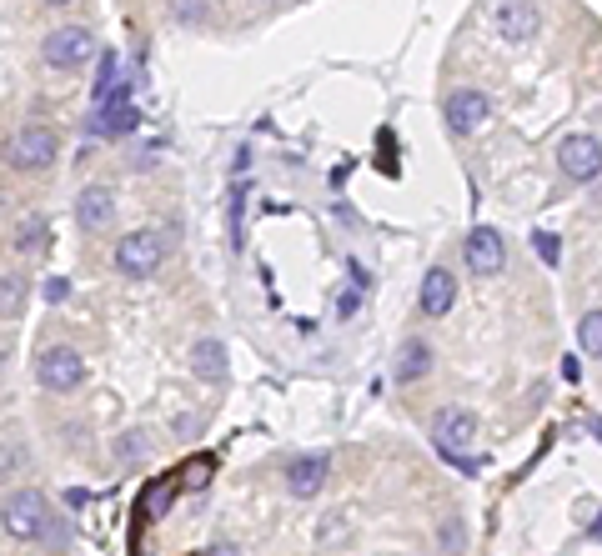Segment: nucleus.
<instances>
[{
	"label": "nucleus",
	"instance_id": "f257e3e1",
	"mask_svg": "<svg viewBox=\"0 0 602 556\" xmlns=\"http://www.w3.org/2000/svg\"><path fill=\"white\" fill-rule=\"evenodd\" d=\"M51 521H56V516H51V506H46L41 491L26 486V491H11V496H6V531H11V536H21V541H41Z\"/></svg>",
	"mask_w": 602,
	"mask_h": 556
},
{
	"label": "nucleus",
	"instance_id": "f03ea898",
	"mask_svg": "<svg viewBox=\"0 0 602 556\" xmlns=\"http://www.w3.org/2000/svg\"><path fill=\"white\" fill-rule=\"evenodd\" d=\"M161 256H166V241H161L156 231H131V236H121V246H116V271L131 276V281H146V276L161 266Z\"/></svg>",
	"mask_w": 602,
	"mask_h": 556
},
{
	"label": "nucleus",
	"instance_id": "7ed1b4c3",
	"mask_svg": "<svg viewBox=\"0 0 602 556\" xmlns=\"http://www.w3.org/2000/svg\"><path fill=\"white\" fill-rule=\"evenodd\" d=\"M557 166H562V176L567 181H582V186H592L597 176H602V141L597 136H567L562 146H557Z\"/></svg>",
	"mask_w": 602,
	"mask_h": 556
},
{
	"label": "nucleus",
	"instance_id": "20e7f679",
	"mask_svg": "<svg viewBox=\"0 0 602 556\" xmlns=\"http://www.w3.org/2000/svg\"><path fill=\"white\" fill-rule=\"evenodd\" d=\"M56 71H76V66H86L91 56H96V36L86 31V26H61V31H51L46 36V51H41Z\"/></svg>",
	"mask_w": 602,
	"mask_h": 556
},
{
	"label": "nucleus",
	"instance_id": "39448f33",
	"mask_svg": "<svg viewBox=\"0 0 602 556\" xmlns=\"http://www.w3.org/2000/svg\"><path fill=\"white\" fill-rule=\"evenodd\" d=\"M56 131L51 126H21L16 141H11V166L16 171H46L56 166Z\"/></svg>",
	"mask_w": 602,
	"mask_h": 556
},
{
	"label": "nucleus",
	"instance_id": "423d86ee",
	"mask_svg": "<svg viewBox=\"0 0 602 556\" xmlns=\"http://www.w3.org/2000/svg\"><path fill=\"white\" fill-rule=\"evenodd\" d=\"M36 376H41L46 391H76L86 381V361L71 346H46L41 361H36Z\"/></svg>",
	"mask_w": 602,
	"mask_h": 556
},
{
	"label": "nucleus",
	"instance_id": "0eeeda50",
	"mask_svg": "<svg viewBox=\"0 0 602 556\" xmlns=\"http://www.w3.org/2000/svg\"><path fill=\"white\" fill-rule=\"evenodd\" d=\"M477 436V416L472 411H462V406H442L437 411V421H432V446L447 456V461H457V446H467Z\"/></svg>",
	"mask_w": 602,
	"mask_h": 556
},
{
	"label": "nucleus",
	"instance_id": "6e6552de",
	"mask_svg": "<svg viewBox=\"0 0 602 556\" xmlns=\"http://www.w3.org/2000/svg\"><path fill=\"white\" fill-rule=\"evenodd\" d=\"M462 256H467L472 276H497V271L507 266V241H502V231H492V226H477V231L467 236Z\"/></svg>",
	"mask_w": 602,
	"mask_h": 556
},
{
	"label": "nucleus",
	"instance_id": "1a4fd4ad",
	"mask_svg": "<svg viewBox=\"0 0 602 556\" xmlns=\"http://www.w3.org/2000/svg\"><path fill=\"white\" fill-rule=\"evenodd\" d=\"M492 21H497V31H502V41H512V46H527L532 36H537V11L527 6V0H502V6L492 11Z\"/></svg>",
	"mask_w": 602,
	"mask_h": 556
},
{
	"label": "nucleus",
	"instance_id": "9d476101",
	"mask_svg": "<svg viewBox=\"0 0 602 556\" xmlns=\"http://www.w3.org/2000/svg\"><path fill=\"white\" fill-rule=\"evenodd\" d=\"M327 471H332V461H327L322 451L296 456V461L286 466V486H291V496H317V491L327 486Z\"/></svg>",
	"mask_w": 602,
	"mask_h": 556
},
{
	"label": "nucleus",
	"instance_id": "9b49d317",
	"mask_svg": "<svg viewBox=\"0 0 602 556\" xmlns=\"http://www.w3.org/2000/svg\"><path fill=\"white\" fill-rule=\"evenodd\" d=\"M76 221H81V231H86V236H101V231L116 221V201H111V191L86 186V191H81V201H76Z\"/></svg>",
	"mask_w": 602,
	"mask_h": 556
},
{
	"label": "nucleus",
	"instance_id": "f8f14e48",
	"mask_svg": "<svg viewBox=\"0 0 602 556\" xmlns=\"http://www.w3.org/2000/svg\"><path fill=\"white\" fill-rule=\"evenodd\" d=\"M487 96L482 91H472V86H462V91H452L447 96V126H457V131H477L482 121H487Z\"/></svg>",
	"mask_w": 602,
	"mask_h": 556
},
{
	"label": "nucleus",
	"instance_id": "ddd939ff",
	"mask_svg": "<svg viewBox=\"0 0 602 556\" xmlns=\"http://www.w3.org/2000/svg\"><path fill=\"white\" fill-rule=\"evenodd\" d=\"M452 301H457V281H452V271L447 266H432L427 276H422V316H447L452 311Z\"/></svg>",
	"mask_w": 602,
	"mask_h": 556
},
{
	"label": "nucleus",
	"instance_id": "4468645a",
	"mask_svg": "<svg viewBox=\"0 0 602 556\" xmlns=\"http://www.w3.org/2000/svg\"><path fill=\"white\" fill-rule=\"evenodd\" d=\"M432 371V346L422 341V336H412V341H402L397 346V361H392V381H417V376H427Z\"/></svg>",
	"mask_w": 602,
	"mask_h": 556
},
{
	"label": "nucleus",
	"instance_id": "2eb2a0df",
	"mask_svg": "<svg viewBox=\"0 0 602 556\" xmlns=\"http://www.w3.org/2000/svg\"><path fill=\"white\" fill-rule=\"evenodd\" d=\"M191 371H196L201 381H221V376H226V351H221L216 336H201V341L191 346Z\"/></svg>",
	"mask_w": 602,
	"mask_h": 556
},
{
	"label": "nucleus",
	"instance_id": "dca6fc26",
	"mask_svg": "<svg viewBox=\"0 0 602 556\" xmlns=\"http://www.w3.org/2000/svg\"><path fill=\"white\" fill-rule=\"evenodd\" d=\"M171 496H176V481H171V476L151 481V486H146V501L136 506V521H161L166 506H171Z\"/></svg>",
	"mask_w": 602,
	"mask_h": 556
},
{
	"label": "nucleus",
	"instance_id": "f3484780",
	"mask_svg": "<svg viewBox=\"0 0 602 556\" xmlns=\"http://www.w3.org/2000/svg\"><path fill=\"white\" fill-rule=\"evenodd\" d=\"M131 126H141V116L131 106H96V131L101 136H126Z\"/></svg>",
	"mask_w": 602,
	"mask_h": 556
},
{
	"label": "nucleus",
	"instance_id": "a211bd4d",
	"mask_svg": "<svg viewBox=\"0 0 602 556\" xmlns=\"http://www.w3.org/2000/svg\"><path fill=\"white\" fill-rule=\"evenodd\" d=\"M577 351L582 356H602V306L582 311V321H577Z\"/></svg>",
	"mask_w": 602,
	"mask_h": 556
},
{
	"label": "nucleus",
	"instance_id": "6ab92c4d",
	"mask_svg": "<svg viewBox=\"0 0 602 556\" xmlns=\"http://www.w3.org/2000/svg\"><path fill=\"white\" fill-rule=\"evenodd\" d=\"M16 246H21L26 256H41V251H46V221H41V216H26V221L16 226Z\"/></svg>",
	"mask_w": 602,
	"mask_h": 556
},
{
	"label": "nucleus",
	"instance_id": "aec40b11",
	"mask_svg": "<svg viewBox=\"0 0 602 556\" xmlns=\"http://www.w3.org/2000/svg\"><path fill=\"white\" fill-rule=\"evenodd\" d=\"M211 471H216V456L201 451V456H191V461L181 466V486H186V491H201V486L211 481Z\"/></svg>",
	"mask_w": 602,
	"mask_h": 556
},
{
	"label": "nucleus",
	"instance_id": "412c9836",
	"mask_svg": "<svg viewBox=\"0 0 602 556\" xmlns=\"http://www.w3.org/2000/svg\"><path fill=\"white\" fill-rule=\"evenodd\" d=\"M0 286H6V291H0V311H6V321H16V316H21V306H26V281L11 271Z\"/></svg>",
	"mask_w": 602,
	"mask_h": 556
},
{
	"label": "nucleus",
	"instance_id": "4be33fe9",
	"mask_svg": "<svg viewBox=\"0 0 602 556\" xmlns=\"http://www.w3.org/2000/svg\"><path fill=\"white\" fill-rule=\"evenodd\" d=\"M437 546H442V551H462V546H467V526H462L457 516H447L442 531H437Z\"/></svg>",
	"mask_w": 602,
	"mask_h": 556
},
{
	"label": "nucleus",
	"instance_id": "5701e85b",
	"mask_svg": "<svg viewBox=\"0 0 602 556\" xmlns=\"http://www.w3.org/2000/svg\"><path fill=\"white\" fill-rule=\"evenodd\" d=\"M532 246H537V256H542L547 266H557V261H562V241H557L552 231H537V236H532Z\"/></svg>",
	"mask_w": 602,
	"mask_h": 556
},
{
	"label": "nucleus",
	"instance_id": "b1692460",
	"mask_svg": "<svg viewBox=\"0 0 602 556\" xmlns=\"http://www.w3.org/2000/svg\"><path fill=\"white\" fill-rule=\"evenodd\" d=\"M337 536H347V516H342V511H332V516L322 521V531H317V546H337Z\"/></svg>",
	"mask_w": 602,
	"mask_h": 556
},
{
	"label": "nucleus",
	"instance_id": "393cba45",
	"mask_svg": "<svg viewBox=\"0 0 602 556\" xmlns=\"http://www.w3.org/2000/svg\"><path fill=\"white\" fill-rule=\"evenodd\" d=\"M136 456H146V431H126L121 436V461H136Z\"/></svg>",
	"mask_w": 602,
	"mask_h": 556
},
{
	"label": "nucleus",
	"instance_id": "a878e982",
	"mask_svg": "<svg viewBox=\"0 0 602 556\" xmlns=\"http://www.w3.org/2000/svg\"><path fill=\"white\" fill-rule=\"evenodd\" d=\"M16 466H26V441L6 436V476H16Z\"/></svg>",
	"mask_w": 602,
	"mask_h": 556
},
{
	"label": "nucleus",
	"instance_id": "bb28decb",
	"mask_svg": "<svg viewBox=\"0 0 602 556\" xmlns=\"http://www.w3.org/2000/svg\"><path fill=\"white\" fill-rule=\"evenodd\" d=\"M46 301H51V306L71 301V281H66V276H51V281H46Z\"/></svg>",
	"mask_w": 602,
	"mask_h": 556
},
{
	"label": "nucleus",
	"instance_id": "cd10ccee",
	"mask_svg": "<svg viewBox=\"0 0 602 556\" xmlns=\"http://www.w3.org/2000/svg\"><path fill=\"white\" fill-rule=\"evenodd\" d=\"M241 201H246V191L236 186V196H231V246H241Z\"/></svg>",
	"mask_w": 602,
	"mask_h": 556
},
{
	"label": "nucleus",
	"instance_id": "c85d7f7f",
	"mask_svg": "<svg viewBox=\"0 0 602 556\" xmlns=\"http://www.w3.org/2000/svg\"><path fill=\"white\" fill-rule=\"evenodd\" d=\"M176 6V21H201V0H171Z\"/></svg>",
	"mask_w": 602,
	"mask_h": 556
},
{
	"label": "nucleus",
	"instance_id": "c756f323",
	"mask_svg": "<svg viewBox=\"0 0 602 556\" xmlns=\"http://www.w3.org/2000/svg\"><path fill=\"white\" fill-rule=\"evenodd\" d=\"M357 311V291H347V296H337V316H352Z\"/></svg>",
	"mask_w": 602,
	"mask_h": 556
},
{
	"label": "nucleus",
	"instance_id": "7c9ffc66",
	"mask_svg": "<svg viewBox=\"0 0 602 556\" xmlns=\"http://www.w3.org/2000/svg\"><path fill=\"white\" fill-rule=\"evenodd\" d=\"M587 536H592V541H602V511L592 516V526H587Z\"/></svg>",
	"mask_w": 602,
	"mask_h": 556
},
{
	"label": "nucleus",
	"instance_id": "2f4dec72",
	"mask_svg": "<svg viewBox=\"0 0 602 556\" xmlns=\"http://www.w3.org/2000/svg\"><path fill=\"white\" fill-rule=\"evenodd\" d=\"M587 431H592V436L602 441V416H592V421H587Z\"/></svg>",
	"mask_w": 602,
	"mask_h": 556
},
{
	"label": "nucleus",
	"instance_id": "473e14b6",
	"mask_svg": "<svg viewBox=\"0 0 602 556\" xmlns=\"http://www.w3.org/2000/svg\"><path fill=\"white\" fill-rule=\"evenodd\" d=\"M46 6H66V0H46Z\"/></svg>",
	"mask_w": 602,
	"mask_h": 556
}]
</instances>
